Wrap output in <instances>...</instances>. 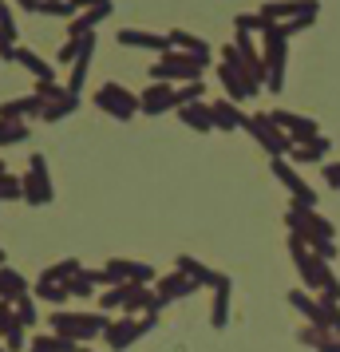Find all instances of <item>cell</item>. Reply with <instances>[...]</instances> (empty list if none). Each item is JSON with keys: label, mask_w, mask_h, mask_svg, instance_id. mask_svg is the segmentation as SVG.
Masks as SVG:
<instances>
[{"label": "cell", "mask_w": 340, "mask_h": 352, "mask_svg": "<svg viewBox=\"0 0 340 352\" xmlns=\"http://www.w3.org/2000/svg\"><path fill=\"white\" fill-rule=\"evenodd\" d=\"M261 60H265V91L281 96L285 91V76H289V36L281 24H273L261 36Z\"/></svg>", "instance_id": "obj_1"}, {"label": "cell", "mask_w": 340, "mask_h": 352, "mask_svg": "<svg viewBox=\"0 0 340 352\" xmlns=\"http://www.w3.org/2000/svg\"><path fill=\"white\" fill-rule=\"evenodd\" d=\"M111 329V317L107 313H52V333L56 336H67V340H76V344H87V340H95Z\"/></svg>", "instance_id": "obj_2"}, {"label": "cell", "mask_w": 340, "mask_h": 352, "mask_svg": "<svg viewBox=\"0 0 340 352\" xmlns=\"http://www.w3.org/2000/svg\"><path fill=\"white\" fill-rule=\"evenodd\" d=\"M285 226H289V234L308 241V250L317 241H337V226L328 222V218H321V210L301 206V202H289L285 206Z\"/></svg>", "instance_id": "obj_3"}, {"label": "cell", "mask_w": 340, "mask_h": 352, "mask_svg": "<svg viewBox=\"0 0 340 352\" xmlns=\"http://www.w3.org/2000/svg\"><path fill=\"white\" fill-rule=\"evenodd\" d=\"M202 72H206V64H198L194 56L170 52V56H159L150 64V83H198Z\"/></svg>", "instance_id": "obj_4"}, {"label": "cell", "mask_w": 340, "mask_h": 352, "mask_svg": "<svg viewBox=\"0 0 340 352\" xmlns=\"http://www.w3.org/2000/svg\"><path fill=\"white\" fill-rule=\"evenodd\" d=\"M245 131L253 135V143H258L261 151L269 155V159H285V155L293 151V139H289L281 127H277L273 119H269V111L249 115V119H245Z\"/></svg>", "instance_id": "obj_5"}, {"label": "cell", "mask_w": 340, "mask_h": 352, "mask_svg": "<svg viewBox=\"0 0 340 352\" xmlns=\"http://www.w3.org/2000/svg\"><path fill=\"white\" fill-rule=\"evenodd\" d=\"M91 103H95L103 115L119 119V123H127V119H135V115H143V107H139V96H135V91H127L123 83H115V80L103 83Z\"/></svg>", "instance_id": "obj_6"}, {"label": "cell", "mask_w": 340, "mask_h": 352, "mask_svg": "<svg viewBox=\"0 0 340 352\" xmlns=\"http://www.w3.org/2000/svg\"><path fill=\"white\" fill-rule=\"evenodd\" d=\"M20 182H24V202L28 206H52L56 186H52V178H48V159L44 155L28 159V175L20 178Z\"/></svg>", "instance_id": "obj_7"}, {"label": "cell", "mask_w": 340, "mask_h": 352, "mask_svg": "<svg viewBox=\"0 0 340 352\" xmlns=\"http://www.w3.org/2000/svg\"><path fill=\"white\" fill-rule=\"evenodd\" d=\"M155 320L159 317H119V320H111V329L103 333V340H107V349L111 352H127L139 336L155 329Z\"/></svg>", "instance_id": "obj_8"}, {"label": "cell", "mask_w": 340, "mask_h": 352, "mask_svg": "<svg viewBox=\"0 0 340 352\" xmlns=\"http://www.w3.org/2000/svg\"><path fill=\"white\" fill-rule=\"evenodd\" d=\"M273 178L285 186V190H289V202H301V206L317 210V190H313L305 178H301V170H297L289 159H273Z\"/></svg>", "instance_id": "obj_9"}, {"label": "cell", "mask_w": 340, "mask_h": 352, "mask_svg": "<svg viewBox=\"0 0 340 352\" xmlns=\"http://www.w3.org/2000/svg\"><path fill=\"white\" fill-rule=\"evenodd\" d=\"M269 119H273L285 135H289L293 146L308 143V139H317V135H321V123H317L313 115H297V111H285V107H273V111H269Z\"/></svg>", "instance_id": "obj_10"}, {"label": "cell", "mask_w": 340, "mask_h": 352, "mask_svg": "<svg viewBox=\"0 0 340 352\" xmlns=\"http://www.w3.org/2000/svg\"><path fill=\"white\" fill-rule=\"evenodd\" d=\"M103 270L115 277V285H155V281H159L155 265H146V261H131V257H111Z\"/></svg>", "instance_id": "obj_11"}, {"label": "cell", "mask_w": 340, "mask_h": 352, "mask_svg": "<svg viewBox=\"0 0 340 352\" xmlns=\"http://www.w3.org/2000/svg\"><path fill=\"white\" fill-rule=\"evenodd\" d=\"M162 301L155 285H123V317H159Z\"/></svg>", "instance_id": "obj_12"}, {"label": "cell", "mask_w": 340, "mask_h": 352, "mask_svg": "<svg viewBox=\"0 0 340 352\" xmlns=\"http://www.w3.org/2000/svg\"><path fill=\"white\" fill-rule=\"evenodd\" d=\"M261 16H269L273 24H289L297 16H321V0H269L258 8Z\"/></svg>", "instance_id": "obj_13"}, {"label": "cell", "mask_w": 340, "mask_h": 352, "mask_svg": "<svg viewBox=\"0 0 340 352\" xmlns=\"http://www.w3.org/2000/svg\"><path fill=\"white\" fill-rule=\"evenodd\" d=\"M143 115H166L179 111V87L174 83H146V91L139 96Z\"/></svg>", "instance_id": "obj_14"}, {"label": "cell", "mask_w": 340, "mask_h": 352, "mask_svg": "<svg viewBox=\"0 0 340 352\" xmlns=\"http://www.w3.org/2000/svg\"><path fill=\"white\" fill-rule=\"evenodd\" d=\"M115 40L123 48H143V52H159V56H170V36H155V32H143V28H119Z\"/></svg>", "instance_id": "obj_15"}, {"label": "cell", "mask_w": 340, "mask_h": 352, "mask_svg": "<svg viewBox=\"0 0 340 352\" xmlns=\"http://www.w3.org/2000/svg\"><path fill=\"white\" fill-rule=\"evenodd\" d=\"M194 281H190V277H186V273H162L159 281H155V293H159V301H162V309H166V305L170 301H182V297H190V293H194Z\"/></svg>", "instance_id": "obj_16"}, {"label": "cell", "mask_w": 340, "mask_h": 352, "mask_svg": "<svg viewBox=\"0 0 340 352\" xmlns=\"http://www.w3.org/2000/svg\"><path fill=\"white\" fill-rule=\"evenodd\" d=\"M80 56H76V64H71V72H67V91H76L80 96L83 91V83H87V72H91V56H95V32L91 36H80Z\"/></svg>", "instance_id": "obj_17"}, {"label": "cell", "mask_w": 340, "mask_h": 352, "mask_svg": "<svg viewBox=\"0 0 340 352\" xmlns=\"http://www.w3.org/2000/svg\"><path fill=\"white\" fill-rule=\"evenodd\" d=\"M0 336L8 340V352H20V349L32 344V340H28V329L16 320V309L8 301H0Z\"/></svg>", "instance_id": "obj_18"}, {"label": "cell", "mask_w": 340, "mask_h": 352, "mask_svg": "<svg viewBox=\"0 0 340 352\" xmlns=\"http://www.w3.org/2000/svg\"><path fill=\"white\" fill-rule=\"evenodd\" d=\"M44 107H48V103L32 91V96H20V99H4V103H0V119H12V123H24V119H32V115L40 119Z\"/></svg>", "instance_id": "obj_19"}, {"label": "cell", "mask_w": 340, "mask_h": 352, "mask_svg": "<svg viewBox=\"0 0 340 352\" xmlns=\"http://www.w3.org/2000/svg\"><path fill=\"white\" fill-rule=\"evenodd\" d=\"M218 83H222V91H226L229 103H238L242 107L245 99H253V91H249V80H245L238 67H229V64H218Z\"/></svg>", "instance_id": "obj_20"}, {"label": "cell", "mask_w": 340, "mask_h": 352, "mask_svg": "<svg viewBox=\"0 0 340 352\" xmlns=\"http://www.w3.org/2000/svg\"><path fill=\"white\" fill-rule=\"evenodd\" d=\"M210 115H214V131H245V119H249V115H245L238 103H229L226 96L210 103Z\"/></svg>", "instance_id": "obj_21"}, {"label": "cell", "mask_w": 340, "mask_h": 352, "mask_svg": "<svg viewBox=\"0 0 340 352\" xmlns=\"http://www.w3.org/2000/svg\"><path fill=\"white\" fill-rule=\"evenodd\" d=\"M328 151H332V139L328 135H317V139H308V143H297L289 151V162L293 166H313V162H324L328 159Z\"/></svg>", "instance_id": "obj_22"}, {"label": "cell", "mask_w": 340, "mask_h": 352, "mask_svg": "<svg viewBox=\"0 0 340 352\" xmlns=\"http://www.w3.org/2000/svg\"><path fill=\"white\" fill-rule=\"evenodd\" d=\"M111 16V4H99V8H87V12H76V20H67V40H80V36H91Z\"/></svg>", "instance_id": "obj_23"}, {"label": "cell", "mask_w": 340, "mask_h": 352, "mask_svg": "<svg viewBox=\"0 0 340 352\" xmlns=\"http://www.w3.org/2000/svg\"><path fill=\"white\" fill-rule=\"evenodd\" d=\"M174 270L179 273H186V277H190V281H194V285H218V281H222V277H226V273H214L210 265H206V261H198V257H190V254H179V261H174Z\"/></svg>", "instance_id": "obj_24"}, {"label": "cell", "mask_w": 340, "mask_h": 352, "mask_svg": "<svg viewBox=\"0 0 340 352\" xmlns=\"http://www.w3.org/2000/svg\"><path fill=\"white\" fill-rule=\"evenodd\" d=\"M170 48H174V52H186V56H194L198 64H210V44H206L202 36L186 32V28H174V32H170Z\"/></svg>", "instance_id": "obj_25"}, {"label": "cell", "mask_w": 340, "mask_h": 352, "mask_svg": "<svg viewBox=\"0 0 340 352\" xmlns=\"http://www.w3.org/2000/svg\"><path fill=\"white\" fill-rule=\"evenodd\" d=\"M20 297H28V277L16 273L12 265H0V301L16 305Z\"/></svg>", "instance_id": "obj_26"}, {"label": "cell", "mask_w": 340, "mask_h": 352, "mask_svg": "<svg viewBox=\"0 0 340 352\" xmlns=\"http://www.w3.org/2000/svg\"><path fill=\"white\" fill-rule=\"evenodd\" d=\"M229 293H234V281L229 277H222L218 285H214V305H210V324L222 333L229 320Z\"/></svg>", "instance_id": "obj_27"}, {"label": "cell", "mask_w": 340, "mask_h": 352, "mask_svg": "<svg viewBox=\"0 0 340 352\" xmlns=\"http://www.w3.org/2000/svg\"><path fill=\"white\" fill-rule=\"evenodd\" d=\"M289 305L305 317V324H317V329H324L321 324V301L308 293V289H289Z\"/></svg>", "instance_id": "obj_28"}, {"label": "cell", "mask_w": 340, "mask_h": 352, "mask_svg": "<svg viewBox=\"0 0 340 352\" xmlns=\"http://www.w3.org/2000/svg\"><path fill=\"white\" fill-rule=\"evenodd\" d=\"M179 119H182V123H186L190 131H198V135H206V131H214L210 103H186V107H179Z\"/></svg>", "instance_id": "obj_29"}, {"label": "cell", "mask_w": 340, "mask_h": 352, "mask_svg": "<svg viewBox=\"0 0 340 352\" xmlns=\"http://www.w3.org/2000/svg\"><path fill=\"white\" fill-rule=\"evenodd\" d=\"M16 64L24 67V72H32L36 76V83H44V80H56V72H52V64H44L36 52H28V48H16Z\"/></svg>", "instance_id": "obj_30"}, {"label": "cell", "mask_w": 340, "mask_h": 352, "mask_svg": "<svg viewBox=\"0 0 340 352\" xmlns=\"http://www.w3.org/2000/svg\"><path fill=\"white\" fill-rule=\"evenodd\" d=\"M234 28H238V32H249V36H265L273 28V20L261 16V12H238V16H234Z\"/></svg>", "instance_id": "obj_31"}, {"label": "cell", "mask_w": 340, "mask_h": 352, "mask_svg": "<svg viewBox=\"0 0 340 352\" xmlns=\"http://www.w3.org/2000/svg\"><path fill=\"white\" fill-rule=\"evenodd\" d=\"M36 297H40V301H48V305H60V301H67L71 293H67L64 281H48V277H36Z\"/></svg>", "instance_id": "obj_32"}, {"label": "cell", "mask_w": 340, "mask_h": 352, "mask_svg": "<svg viewBox=\"0 0 340 352\" xmlns=\"http://www.w3.org/2000/svg\"><path fill=\"white\" fill-rule=\"evenodd\" d=\"M76 111H80V96L71 91V96L60 99V103H48L40 119H44V123H60V119H67V115H76Z\"/></svg>", "instance_id": "obj_33"}, {"label": "cell", "mask_w": 340, "mask_h": 352, "mask_svg": "<svg viewBox=\"0 0 340 352\" xmlns=\"http://www.w3.org/2000/svg\"><path fill=\"white\" fill-rule=\"evenodd\" d=\"M80 344L76 340H67V336H36L32 344H28V352H76Z\"/></svg>", "instance_id": "obj_34"}, {"label": "cell", "mask_w": 340, "mask_h": 352, "mask_svg": "<svg viewBox=\"0 0 340 352\" xmlns=\"http://www.w3.org/2000/svg\"><path fill=\"white\" fill-rule=\"evenodd\" d=\"M83 265H80V257H64V261H56V265H48V270L40 273V277H48V281H71V277H76V273H80Z\"/></svg>", "instance_id": "obj_35"}, {"label": "cell", "mask_w": 340, "mask_h": 352, "mask_svg": "<svg viewBox=\"0 0 340 352\" xmlns=\"http://www.w3.org/2000/svg\"><path fill=\"white\" fill-rule=\"evenodd\" d=\"M16 143H28V123L0 119V146H16Z\"/></svg>", "instance_id": "obj_36"}, {"label": "cell", "mask_w": 340, "mask_h": 352, "mask_svg": "<svg viewBox=\"0 0 340 352\" xmlns=\"http://www.w3.org/2000/svg\"><path fill=\"white\" fill-rule=\"evenodd\" d=\"M321 301V324L332 336H340V301H328V297H317Z\"/></svg>", "instance_id": "obj_37"}, {"label": "cell", "mask_w": 340, "mask_h": 352, "mask_svg": "<svg viewBox=\"0 0 340 352\" xmlns=\"http://www.w3.org/2000/svg\"><path fill=\"white\" fill-rule=\"evenodd\" d=\"M36 16H67V20H76V8H71V0H40Z\"/></svg>", "instance_id": "obj_38"}, {"label": "cell", "mask_w": 340, "mask_h": 352, "mask_svg": "<svg viewBox=\"0 0 340 352\" xmlns=\"http://www.w3.org/2000/svg\"><path fill=\"white\" fill-rule=\"evenodd\" d=\"M0 202H24V182L12 175H0Z\"/></svg>", "instance_id": "obj_39"}, {"label": "cell", "mask_w": 340, "mask_h": 352, "mask_svg": "<svg viewBox=\"0 0 340 352\" xmlns=\"http://www.w3.org/2000/svg\"><path fill=\"white\" fill-rule=\"evenodd\" d=\"M36 96L44 99V103H60V99H67L71 91H67L64 83H56V80H44V83H36Z\"/></svg>", "instance_id": "obj_40"}, {"label": "cell", "mask_w": 340, "mask_h": 352, "mask_svg": "<svg viewBox=\"0 0 340 352\" xmlns=\"http://www.w3.org/2000/svg\"><path fill=\"white\" fill-rule=\"evenodd\" d=\"M12 309H16V320L24 324V329H32L36 320H40V309H36V301H32V297H20V301L12 305Z\"/></svg>", "instance_id": "obj_41"}, {"label": "cell", "mask_w": 340, "mask_h": 352, "mask_svg": "<svg viewBox=\"0 0 340 352\" xmlns=\"http://www.w3.org/2000/svg\"><path fill=\"white\" fill-rule=\"evenodd\" d=\"M328 329H317V324H305V329H301V333H297V340H301V344H308V349H321L324 340H328Z\"/></svg>", "instance_id": "obj_42"}, {"label": "cell", "mask_w": 340, "mask_h": 352, "mask_svg": "<svg viewBox=\"0 0 340 352\" xmlns=\"http://www.w3.org/2000/svg\"><path fill=\"white\" fill-rule=\"evenodd\" d=\"M111 309H123V285H111L99 293V313H111Z\"/></svg>", "instance_id": "obj_43"}, {"label": "cell", "mask_w": 340, "mask_h": 352, "mask_svg": "<svg viewBox=\"0 0 340 352\" xmlns=\"http://www.w3.org/2000/svg\"><path fill=\"white\" fill-rule=\"evenodd\" d=\"M0 36L16 44V16H12V8H8V0L0 4Z\"/></svg>", "instance_id": "obj_44"}, {"label": "cell", "mask_w": 340, "mask_h": 352, "mask_svg": "<svg viewBox=\"0 0 340 352\" xmlns=\"http://www.w3.org/2000/svg\"><path fill=\"white\" fill-rule=\"evenodd\" d=\"M67 293H71V297H91V293H95V285H91V277L80 270L71 281H67Z\"/></svg>", "instance_id": "obj_45"}, {"label": "cell", "mask_w": 340, "mask_h": 352, "mask_svg": "<svg viewBox=\"0 0 340 352\" xmlns=\"http://www.w3.org/2000/svg\"><path fill=\"white\" fill-rule=\"evenodd\" d=\"M202 96H206V83H182L179 87V107H186V103H202Z\"/></svg>", "instance_id": "obj_46"}, {"label": "cell", "mask_w": 340, "mask_h": 352, "mask_svg": "<svg viewBox=\"0 0 340 352\" xmlns=\"http://www.w3.org/2000/svg\"><path fill=\"white\" fill-rule=\"evenodd\" d=\"M80 48H83L80 40H64V48L56 52V64H64V67H71V64H76V56H80Z\"/></svg>", "instance_id": "obj_47"}, {"label": "cell", "mask_w": 340, "mask_h": 352, "mask_svg": "<svg viewBox=\"0 0 340 352\" xmlns=\"http://www.w3.org/2000/svg\"><path fill=\"white\" fill-rule=\"evenodd\" d=\"M313 24H317V16H297V20H289V24H281V28H285V36H301V32H308V28H313Z\"/></svg>", "instance_id": "obj_48"}, {"label": "cell", "mask_w": 340, "mask_h": 352, "mask_svg": "<svg viewBox=\"0 0 340 352\" xmlns=\"http://www.w3.org/2000/svg\"><path fill=\"white\" fill-rule=\"evenodd\" d=\"M321 178H324V186H328V190H340V162H324Z\"/></svg>", "instance_id": "obj_49"}, {"label": "cell", "mask_w": 340, "mask_h": 352, "mask_svg": "<svg viewBox=\"0 0 340 352\" xmlns=\"http://www.w3.org/2000/svg\"><path fill=\"white\" fill-rule=\"evenodd\" d=\"M0 60H16V44L4 40V36H0Z\"/></svg>", "instance_id": "obj_50"}, {"label": "cell", "mask_w": 340, "mask_h": 352, "mask_svg": "<svg viewBox=\"0 0 340 352\" xmlns=\"http://www.w3.org/2000/svg\"><path fill=\"white\" fill-rule=\"evenodd\" d=\"M99 4H111V0H71L76 12H87V8H99Z\"/></svg>", "instance_id": "obj_51"}, {"label": "cell", "mask_w": 340, "mask_h": 352, "mask_svg": "<svg viewBox=\"0 0 340 352\" xmlns=\"http://www.w3.org/2000/svg\"><path fill=\"white\" fill-rule=\"evenodd\" d=\"M16 8H24V12H36V8H40V0H16Z\"/></svg>", "instance_id": "obj_52"}, {"label": "cell", "mask_w": 340, "mask_h": 352, "mask_svg": "<svg viewBox=\"0 0 340 352\" xmlns=\"http://www.w3.org/2000/svg\"><path fill=\"white\" fill-rule=\"evenodd\" d=\"M0 175H8V166H4V159H0Z\"/></svg>", "instance_id": "obj_53"}, {"label": "cell", "mask_w": 340, "mask_h": 352, "mask_svg": "<svg viewBox=\"0 0 340 352\" xmlns=\"http://www.w3.org/2000/svg\"><path fill=\"white\" fill-rule=\"evenodd\" d=\"M76 352H91V349H87V344H80V349H76Z\"/></svg>", "instance_id": "obj_54"}, {"label": "cell", "mask_w": 340, "mask_h": 352, "mask_svg": "<svg viewBox=\"0 0 340 352\" xmlns=\"http://www.w3.org/2000/svg\"><path fill=\"white\" fill-rule=\"evenodd\" d=\"M0 265H8V261H4V250H0Z\"/></svg>", "instance_id": "obj_55"}, {"label": "cell", "mask_w": 340, "mask_h": 352, "mask_svg": "<svg viewBox=\"0 0 340 352\" xmlns=\"http://www.w3.org/2000/svg\"><path fill=\"white\" fill-rule=\"evenodd\" d=\"M0 352H8V349H4V344H0Z\"/></svg>", "instance_id": "obj_56"}, {"label": "cell", "mask_w": 340, "mask_h": 352, "mask_svg": "<svg viewBox=\"0 0 340 352\" xmlns=\"http://www.w3.org/2000/svg\"><path fill=\"white\" fill-rule=\"evenodd\" d=\"M0 4H4V0H0Z\"/></svg>", "instance_id": "obj_57"}]
</instances>
